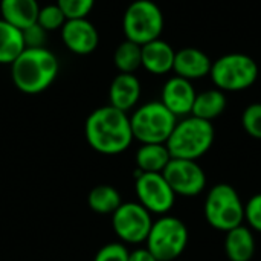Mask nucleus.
<instances>
[{
	"label": "nucleus",
	"mask_w": 261,
	"mask_h": 261,
	"mask_svg": "<svg viewBox=\"0 0 261 261\" xmlns=\"http://www.w3.org/2000/svg\"><path fill=\"white\" fill-rule=\"evenodd\" d=\"M84 133L89 145L106 156L121 154L133 142L130 116L110 104L99 107L89 115Z\"/></svg>",
	"instance_id": "1"
},
{
	"label": "nucleus",
	"mask_w": 261,
	"mask_h": 261,
	"mask_svg": "<svg viewBox=\"0 0 261 261\" xmlns=\"http://www.w3.org/2000/svg\"><path fill=\"white\" fill-rule=\"evenodd\" d=\"M58 58L47 47H24L11 64V78L15 87L28 95L44 92L57 78Z\"/></svg>",
	"instance_id": "2"
},
{
	"label": "nucleus",
	"mask_w": 261,
	"mask_h": 261,
	"mask_svg": "<svg viewBox=\"0 0 261 261\" xmlns=\"http://www.w3.org/2000/svg\"><path fill=\"white\" fill-rule=\"evenodd\" d=\"M214 139L216 130L213 122L190 115L177 119L165 145L171 158L199 161L211 150Z\"/></svg>",
	"instance_id": "3"
},
{
	"label": "nucleus",
	"mask_w": 261,
	"mask_h": 261,
	"mask_svg": "<svg viewBox=\"0 0 261 261\" xmlns=\"http://www.w3.org/2000/svg\"><path fill=\"white\" fill-rule=\"evenodd\" d=\"M203 214L213 229L228 232L243 225L245 203L234 187L228 184H217L206 193Z\"/></svg>",
	"instance_id": "4"
},
{
	"label": "nucleus",
	"mask_w": 261,
	"mask_h": 261,
	"mask_svg": "<svg viewBox=\"0 0 261 261\" xmlns=\"http://www.w3.org/2000/svg\"><path fill=\"white\" fill-rule=\"evenodd\" d=\"M210 76L222 92H242L252 87L258 78L255 60L246 54L232 52L213 61Z\"/></svg>",
	"instance_id": "5"
},
{
	"label": "nucleus",
	"mask_w": 261,
	"mask_h": 261,
	"mask_svg": "<svg viewBox=\"0 0 261 261\" xmlns=\"http://www.w3.org/2000/svg\"><path fill=\"white\" fill-rule=\"evenodd\" d=\"M176 122L177 118L161 101L145 102L130 116L133 139L141 144H165Z\"/></svg>",
	"instance_id": "6"
},
{
	"label": "nucleus",
	"mask_w": 261,
	"mask_h": 261,
	"mask_svg": "<svg viewBox=\"0 0 261 261\" xmlns=\"http://www.w3.org/2000/svg\"><path fill=\"white\" fill-rule=\"evenodd\" d=\"M188 240L187 225L180 219L165 214L153 222L145 248L158 261H176L187 249Z\"/></svg>",
	"instance_id": "7"
},
{
	"label": "nucleus",
	"mask_w": 261,
	"mask_h": 261,
	"mask_svg": "<svg viewBox=\"0 0 261 261\" xmlns=\"http://www.w3.org/2000/svg\"><path fill=\"white\" fill-rule=\"evenodd\" d=\"M164 24V14L153 0L132 2L122 17L125 40H130L139 46L161 38Z\"/></svg>",
	"instance_id": "8"
},
{
	"label": "nucleus",
	"mask_w": 261,
	"mask_h": 261,
	"mask_svg": "<svg viewBox=\"0 0 261 261\" xmlns=\"http://www.w3.org/2000/svg\"><path fill=\"white\" fill-rule=\"evenodd\" d=\"M151 214L138 202H122L112 214V226L121 242L130 245L144 243L151 229Z\"/></svg>",
	"instance_id": "9"
},
{
	"label": "nucleus",
	"mask_w": 261,
	"mask_h": 261,
	"mask_svg": "<svg viewBox=\"0 0 261 261\" xmlns=\"http://www.w3.org/2000/svg\"><path fill=\"white\" fill-rule=\"evenodd\" d=\"M135 191L138 203H141L150 214L165 216L174 203L176 194L162 176V173H141L136 176Z\"/></svg>",
	"instance_id": "10"
},
{
	"label": "nucleus",
	"mask_w": 261,
	"mask_h": 261,
	"mask_svg": "<svg viewBox=\"0 0 261 261\" xmlns=\"http://www.w3.org/2000/svg\"><path fill=\"white\" fill-rule=\"evenodd\" d=\"M162 176L176 196L196 197L206 188V173L197 161L171 158Z\"/></svg>",
	"instance_id": "11"
},
{
	"label": "nucleus",
	"mask_w": 261,
	"mask_h": 261,
	"mask_svg": "<svg viewBox=\"0 0 261 261\" xmlns=\"http://www.w3.org/2000/svg\"><path fill=\"white\" fill-rule=\"evenodd\" d=\"M61 40L64 46L76 55H89L99 44V32L96 26L86 18H69L63 24Z\"/></svg>",
	"instance_id": "12"
},
{
	"label": "nucleus",
	"mask_w": 261,
	"mask_h": 261,
	"mask_svg": "<svg viewBox=\"0 0 261 261\" xmlns=\"http://www.w3.org/2000/svg\"><path fill=\"white\" fill-rule=\"evenodd\" d=\"M196 95L197 92L190 80L174 75L165 81L161 92V102L179 119L191 115Z\"/></svg>",
	"instance_id": "13"
},
{
	"label": "nucleus",
	"mask_w": 261,
	"mask_h": 261,
	"mask_svg": "<svg viewBox=\"0 0 261 261\" xmlns=\"http://www.w3.org/2000/svg\"><path fill=\"white\" fill-rule=\"evenodd\" d=\"M213 61L197 47H182L176 50L173 72L185 80H200L210 75Z\"/></svg>",
	"instance_id": "14"
},
{
	"label": "nucleus",
	"mask_w": 261,
	"mask_h": 261,
	"mask_svg": "<svg viewBox=\"0 0 261 261\" xmlns=\"http://www.w3.org/2000/svg\"><path fill=\"white\" fill-rule=\"evenodd\" d=\"M141 92V81L135 73H118L109 89L110 106L127 113L139 102Z\"/></svg>",
	"instance_id": "15"
},
{
	"label": "nucleus",
	"mask_w": 261,
	"mask_h": 261,
	"mask_svg": "<svg viewBox=\"0 0 261 261\" xmlns=\"http://www.w3.org/2000/svg\"><path fill=\"white\" fill-rule=\"evenodd\" d=\"M141 52L142 67L151 75H165L173 70L176 50L170 43L158 38L141 46Z\"/></svg>",
	"instance_id": "16"
},
{
	"label": "nucleus",
	"mask_w": 261,
	"mask_h": 261,
	"mask_svg": "<svg viewBox=\"0 0 261 261\" xmlns=\"http://www.w3.org/2000/svg\"><path fill=\"white\" fill-rule=\"evenodd\" d=\"M225 254L229 261H251L255 254V237L249 226L240 225L225 232Z\"/></svg>",
	"instance_id": "17"
},
{
	"label": "nucleus",
	"mask_w": 261,
	"mask_h": 261,
	"mask_svg": "<svg viewBox=\"0 0 261 261\" xmlns=\"http://www.w3.org/2000/svg\"><path fill=\"white\" fill-rule=\"evenodd\" d=\"M38 12L40 5L37 0H0V18L20 31L37 23Z\"/></svg>",
	"instance_id": "18"
},
{
	"label": "nucleus",
	"mask_w": 261,
	"mask_h": 261,
	"mask_svg": "<svg viewBox=\"0 0 261 261\" xmlns=\"http://www.w3.org/2000/svg\"><path fill=\"white\" fill-rule=\"evenodd\" d=\"M170 161L171 154L165 144H141L135 156L139 173H162Z\"/></svg>",
	"instance_id": "19"
},
{
	"label": "nucleus",
	"mask_w": 261,
	"mask_h": 261,
	"mask_svg": "<svg viewBox=\"0 0 261 261\" xmlns=\"http://www.w3.org/2000/svg\"><path fill=\"white\" fill-rule=\"evenodd\" d=\"M226 106L228 98L225 92H222L220 89H208L196 95L191 115L213 122L226 110Z\"/></svg>",
	"instance_id": "20"
},
{
	"label": "nucleus",
	"mask_w": 261,
	"mask_h": 261,
	"mask_svg": "<svg viewBox=\"0 0 261 261\" xmlns=\"http://www.w3.org/2000/svg\"><path fill=\"white\" fill-rule=\"evenodd\" d=\"M23 34L15 26L0 18V64H12L23 52Z\"/></svg>",
	"instance_id": "21"
},
{
	"label": "nucleus",
	"mask_w": 261,
	"mask_h": 261,
	"mask_svg": "<svg viewBox=\"0 0 261 261\" xmlns=\"http://www.w3.org/2000/svg\"><path fill=\"white\" fill-rule=\"evenodd\" d=\"M87 203L90 210L96 214L107 216L113 214L122 203L119 191L112 185H98L92 188L87 197Z\"/></svg>",
	"instance_id": "22"
},
{
	"label": "nucleus",
	"mask_w": 261,
	"mask_h": 261,
	"mask_svg": "<svg viewBox=\"0 0 261 261\" xmlns=\"http://www.w3.org/2000/svg\"><path fill=\"white\" fill-rule=\"evenodd\" d=\"M113 61L119 73H135L139 67H142L141 46L130 40L122 41L113 54Z\"/></svg>",
	"instance_id": "23"
},
{
	"label": "nucleus",
	"mask_w": 261,
	"mask_h": 261,
	"mask_svg": "<svg viewBox=\"0 0 261 261\" xmlns=\"http://www.w3.org/2000/svg\"><path fill=\"white\" fill-rule=\"evenodd\" d=\"M66 15L64 12L60 9V6L57 3L52 5H46V6H40V12L37 17V23L47 32L50 31H58L63 28V24L66 23Z\"/></svg>",
	"instance_id": "24"
},
{
	"label": "nucleus",
	"mask_w": 261,
	"mask_h": 261,
	"mask_svg": "<svg viewBox=\"0 0 261 261\" xmlns=\"http://www.w3.org/2000/svg\"><path fill=\"white\" fill-rule=\"evenodd\" d=\"M242 125L251 138L261 141V102L249 104L243 110Z\"/></svg>",
	"instance_id": "25"
},
{
	"label": "nucleus",
	"mask_w": 261,
	"mask_h": 261,
	"mask_svg": "<svg viewBox=\"0 0 261 261\" xmlns=\"http://www.w3.org/2000/svg\"><path fill=\"white\" fill-rule=\"evenodd\" d=\"M66 18H86L95 6V0H57Z\"/></svg>",
	"instance_id": "26"
},
{
	"label": "nucleus",
	"mask_w": 261,
	"mask_h": 261,
	"mask_svg": "<svg viewBox=\"0 0 261 261\" xmlns=\"http://www.w3.org/2000/svg\"><path fill=\"white\" fill-rule=\"evenodd\" d=\"M245 222L252 231L261 234V193L254 194L245 203Z\"/></svg>",
	"instance_id": "27"
},
{
	"label": "nucleus",
	"mask_w": 261,
	"mask_h": 261,
	"mask_svg": "<svg viewBox=\"0 0 261 261\" xmlns=\"http://www.w3.org/2000/svg\"><path fill=\"white\" fill-rule=\"evenodd\" d=\"M128 254L122 243H109L96 252L93 261H128Z\"/></svg>",
	"instance_id": "28"
},
{
	"label": "nucleus",
	"mask_w": 261,
	"mask_h": 261,
	"mask_svg": "<svg viewBox=\"0 0 261 261\" xmlns=\"http://www.w3.org/2000/svg\"><path fill=\"white\" fill-rule=\"evenodd\" d=\"M21 34H23L24 47H46L47 31H44L38 23L28 26L26 29L21 31Z\"/></svg>",
	"instance_id": "29"
},
{
	"label": "nucleus",
	"mask_w": 261,
	"mask_h": 261,
	"mask_svg": "<svg viewBox=\"0 0 261 261\" xmlns=\"http://www.w3.org/2000/svg\"><path fill=\"white\" fill-rule=\"evenodd\" d=\"M128 261H158L147 248L135 249L128 254Z\"/></svg>",
	"instance_id": "30"
}]
</instances>
